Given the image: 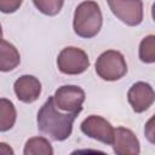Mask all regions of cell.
I'll list each match as a JSON object with an SVG mask.
<instances>
[{
	"instance_id": "obj_15",
	"label": "cell",
	"mask_w": 155,
	"mask_h": 155,
	"mask_svg": "<svg viewBox=\"0 0 155 155\" xmlns=\"http://www.w3.org/2000/svg\"><path fill=\"white\" fill-rule=\"evenodd\" d=\"M35 7L46 16H56L63 7L64 0H33Z\"/></svg>"
},
{
	"instance_id": "obj_12",
	"label": "cell",
	"mask_w": 155,
	"mask_h": 155,
	"mask_svg": "<svg viewBox=\"0 0 155 155\" xmlns=\"http://www.w3.org/2000/svg\"><path fill=\"white\" fill-rule=\"evenodd\" d=\"M16 108L13 103L6 98L0 99V131L6 132L13 127L16 122Z\"/></svg>"
},
{
	"instance_id": "obj_10",
	"label": "cell",
	"mask_w": 155,
	"mask_h": 155,
	"mask_svg": "<svg viewBox=\"0 0 155 155\" xmlns=\"http://www.w3.org/2000/svg\"><path fill=\"white\" fill-rule=\"evenodd\" d=\"M16 97L23 103L35 102L41 93V82L33 75L19 76L13 85Z\"/></svg>"
},
{
	"instance_id": "obj_9",
	"label": "cell",
	"mask_w": 155,
	"mask_h": 155,
	"mask_svg": "<svg viewBox=\"0 0 155 155\" xmlns=\"http://www.w3.org/2000/svg\"><path fill=\"white\" fill-rule=\"evenodd\" d=\"M113 150L117 155H138L140 144L136 134L126 127H116L113 142Z\"/></svg>"
},
{
	"instance_id": "obj_14",
	"label": "cell",
	"mask_w": 155,
	"mask_h": 155,
	"mask_svg": "<svg viewBox=\"0 0 155 155\" xmlns=\"http://www.w3.org/2000/svg\"><path fill=\"white\" fill-rule=\"evenodd\" d=\"M138 56L143 63H155V35H148L140 41Z\"/></svg>"
},
{
	"instance_id": "obj_18",
	"label": "cell",
	"mask_w": 155,
	"mask_h": 155,
	"mask_svg": "<svg viewBox=\"0 0 155 155\" xmlns=\"http://www.w3.org/2000/svg\"><path fill=\"white\" fill-rule=\"evenodd\" d=\"M0 154L1 155H12L13 154V150L11 148H7V144L6 143H0Z\"/></svg>"
},
{
	"instance_id": "obj_2",
	"label": "cell",
	"mask_w": 155,
	"mask_h": 155,
	"mask_svg": "<svg viewBox=\"0 0 155 155\" xmlns=\"http://www.w3.org/2000/svg\"><path fill=\"white\" fill-rule=\"evenodd\" d=\"M103 24V16L96 1L87 0L78 5L74 12L73 28L76 35L90 39L96 36Z\"/></svg>"
},
{
	"instance_id": "obj_1",
	"label": "cell",
	"mask_w": 155,
	"mask_h": 155,
	"mask_svg": "<svg viewBox=\"0 0 155 155\" xmlns=\"http://www.w3.org/2000/svg\"><path fill=\"white\" fill-rule=\"evenodd\" d=\"M78 116V113H61L57 110L53 96L42 104L38 111L36 122L41 133L48 136L52 140H65L73 131V124Z\"/></svg>"
},
{
	"instance_id": "obj_16",
	"label": "cell",
	"mask_w": 155,
	"mask_h": 155,
	"mask_svg": "<svg viewBox=\"0 0 155 155\" xmlns=\"http://www.w3.org/2000/svg\"><path fill=\"white\" fill-rule=\"evenodd\" d=\"M22 2L23 0H0V11L4 13H13L21 7Z\"/></svg>"
},
{
	"instance_id": "obj_17",
	"label": "cell",
	"mask_w": 155,
	"mask_h": 155,
	"mask_svg": "<svg viewBox=\"0 0 155 155\" xmlns=\"http://www.w3.org/2000/svg\"><path fill=\"white\" fill-rule=\"evenodd\" d=\"M144 136L151 144H155V114L145 122Z\"/></svg>"
},
{
	"instance_id": "obj_6",
	"label": "cell",
	"mask_w": 155,
	"mask_h": 155,
	"mask_svg": "<svg viewBox=\"0 0 155 155\" xmlns=\"http://www.w3.org/2000/svg\"><path fill=\"white\" fill-rule=\"evenodd\" d=\"M53 99L61 110L79 114L85 102V91L75 85H64L56 90Z\"/></svg>"
},
{
	"instance_id": "obj_7",
	"label": "cell",
	"mask_w": 155,
	"mask_h": 155,
	"mask_svg": "<svg viewBox=\"0 0 155 155\" xmlns=\"http://www.w3.org/2000/svg\"><path fill=\"white\" fill-rule=\"evenodd\" d=\"M84 134L97 139L104 144H113L115 130L113 128L111 124L98 115H90L87 116L80 126Z\"/></svg>"
},
{
	"instance_id": "obj_19",
	"label": "cell",
	"mask_w": 155,
	"mask_h": 155,
	"mask_svg": "<svg viewBox=\"0 0 155 155\" xmlns=\"http://www.w3.org/2000/svg\"><path fill=\"white\" fill-rule=\"evenodd\" d=\"M151 17H153V21L155 22V2L151 6Z\"/></svg>"
},
{
	"instance_id": "obj_5",
	"label": "cell",
	"mask_w": 155,
	"mask_h": 155,
	"mask_svg": "<svg viewBox=\"0 0 155 155\" xmlns=\"http://www.w3.org/2000/svg\"><path fill=\"white\" fill-rule=\"evenodd\" d=\"M110 11L122 23L136 27L143 21L142 0H107Z\"/></svg>"
},
{
	"instance_id": "obj_4",
	"label": "cell",
	"mask_w": 155,
	"mask_h": 155,
	"mask_svg": "<svg viewBox=\"0 0 155 155\" xmlns=\"http://www.w3.org/2000/svg\"><path fill=\"white\" fill-rule=\"evenodd\" d=\"M90 65V59L87 53L74 46L64 47L57 57V67L61 73L67 75H78L84 71Z\"/></svg>"
},
{
	"instance_id": "obj_3",
	"label": "cell",
	"mask_w": 155,
	"mask_h": 155,
	"mask_svg": "<svg viewBox=\"0 0 155 155\" xmlns=\"http://www.w3.org/2000/svg\"><path fill=\"white\" fill-rule=\"evenodd\" d=\"M96 73L105 81H116L127 73V64L121 52L108 50L96 61Z\"/></svg>"
},
{
	"instance_id": "obj_8",
	"label": "cell",
	"mask_w": 155,
	"mask_h": 155,
	"mask_svg": "<svg viewBox=\"0 0 155 155\" xmlns=\"http://www.w3.org/2000/svg\"><path fill=\"white\" fill-rule=\"evenodd\" d=\"M127 101L134 113H143L155 102V91L149 84L138 81L130 87Z\"/></svg>"
},
{
	"instance_id": "obj_13",
	"label": "cell",
	"mask_w": 155,
	"mask_h": 155,
	"mask_svg": "<svg viewBox=\"0 0 155 155\" xmlns=\"http://www.w3.org/2000/svg\"><path fill=\"white\" fill-rule=\"evenodd\" d=\"M24 155H52L51 143L44 137H33L27 140L23 150Z\"/></svg>"
},
{
	"instance_id": "obj_11",
	"label": "cell",
	"mask_w": 155,
	"mask_h": 155,
	"mask_svg": "<svg viewBox=\"0 0 155 155\" xmlns=\"http://www.w3.org/2000/svg\"><path fill=\"white\" fill-rule=\"evenodd\" d=\"M21 62V56L17 48L7 42L5 39H1L0 46V70L1 71H10L13 70Z\"/></svg>"
}]
</instances>
